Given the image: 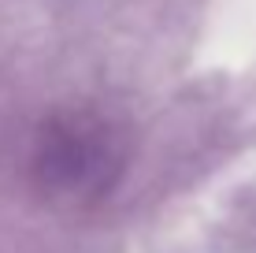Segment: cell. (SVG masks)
<instances>
[{
  "label": "cell",
  "mask_w": 256,
  "mask_h": 253,
  "mask_svg": "<svg viewBox=\"0 0 256 253\" xmlns=\"http://www.w3.org/2000/svg\"><path fill=\"white\" fill-rule=\"evenodd\" d=\"M34 171L48 190L67 197L100 194L104 182L119 171L116 138L104 123L90 116H64L56 119L34 156Z\"/></svg>",
  "instance_id": "cell-1"
}]
</instances>
